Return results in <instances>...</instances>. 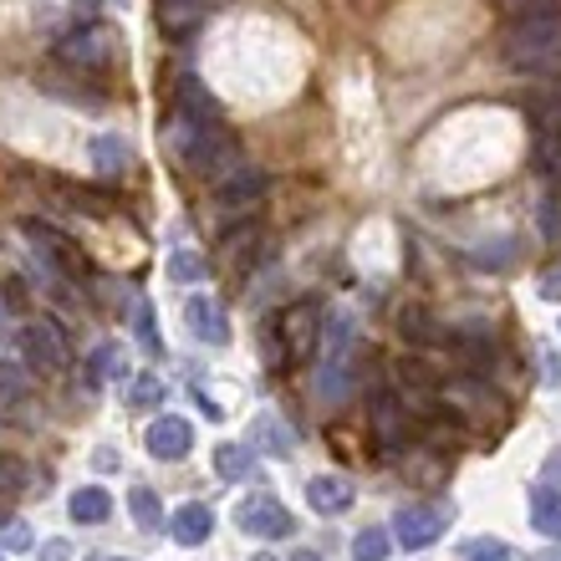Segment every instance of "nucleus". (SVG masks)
<instances>
[{
	"instance_id": "2eb2a0df",
	"label": "nucleus",
	"mask_w": 561,
	"mask_h": 561,
	"mask_svg": "<svg viewBox=\"0 0 561 561\" xmlns=\"http://www.w3.org/2000/svg\"><path fill=\"white\" fill-rule=\"evenodd\" d=\"M169 536H174L179 547H205L209 536H215V511L199 501L179 505L174 516H169Z\"/></svg>"
},
{
	"instance_id": "a18cd8bd",
	"label": "nucleus",
	"mask_w": 561,
	"mask_h": 561,
	"mask_svg": "<svg viewBox=\"0 0 561 561\" xmlns=\"http://www.w3.org/2000/svg\"><path fill=\"white\" fill-rule=\"evenodd\" d=\"M77 5H82V11H92V5H98V0H77Z\"/></svg>"
},
{
	"instance_id": "1a4fd4ad",
	"label": "nucleus",
	"mask_w": 561,
	"mask_h": 561,
	"mask_svg": "<svg viewBox=\"0 0 561 561\" xmlns=\"http://www.w3.org/2000/svg\"><path fill=\"white\" fill-rule=\"evenodd\" d=\"M368 428H373V444H378V449H409L414 419H409L403 399H393V393H378V399L368 403Z\"/></svg>"
},
{
	"instance_id": "a878e982",
	"label": "nucleus",
	"mask_w": 561,
	"mask_h": 561,
	"mask_svg": "<svg viewBox=\"0 0 561 561\" xmlns=\"http://www.w3.org/2000/svg\"><path fill=\"white\" fill-rule=\"evenodd\" d=\"M388 551H393V536L383 526H363L353 536V561H388Z\"/></svg>"
},
{
	"instance_id": "c85d7f7f",
	"label": "nucleus",
	"mask_w": 561,
	"mask_h": 561,
	"mask_svg": "<svg viewBox=\"0 0 561 561\" xmlns=\"http://www.w3.org/2000/svg\"><path fill=\"white\" fill-rule=\"evenodd\" d=\"M536 159H541V169H547L551 179H561V128H541V138H536Z\"/></svg>"
},
{
	"instance_id": "f257e3e1",
	"label": "nucleus",
	"mask_w": 561,
	"mask_h": 561,
	"mask_svg": "<svg viewBox=\"0 0 561 561\" xmlns=\"http://www.w3.org/2000/svg\"><path fill=\"white\" fill-rule=\"evenodd\" d=\"M505 61L516 72H561V11H531L505 26Z\"/></svg>"
},
{
	"instance_id": "79ce46f5",
	"label": "nucleus",
	"mask_w": 561,
	"mask_h": 561,
	"mask_svg": "<svg viewBox=\"0 0 561 561\" xmlns=\"http://www.w3.org/2000/svg\"><path fill=\"white\" fill-rule=\"evenodd\" d=\"M291 561H322V557H317V551H296Z\"/></svg>"
},
{
	"instance_id": "473e14b6",
	"label": "nucleus",
	"mask_w": 561,
	"mask_h": 561,
	"mask_svg": "<svg viewBox=\"0 0 561 561\" xmlns=\"http://www.w3.org/2000/svg\"><path fill=\"white\" fill-rule=\"evenodd\" d=\"M403 337H414V342H444V327H428L424 311H403Z\"/></svg>"
},
{
	"instance_id": "0eeeda50",
	"label": "nucleus",
	"mask_w": 561,
	"mask_h": 561,
	"mask_svg": "<svg viewBox=\"0 0 561 561\" xmlns=\"http://www.w3.org/2000/svg\"><path fill=\"white\" fill-rule=\"evenodd\" d=\"M21 357H26V368H36V373H61L67 363H72L57 322H46V317H36V322L21 327Z\"/></svg>"
},
{
	"instance_id": "bb28decb",
	"label": "nucleus",
	"mask_w": 561,
	"mask_h": 561,
	"mask_svg": "<svg viewBox=\"0 0 561 561\" xmlns=\"http://www.w3.org/2000/svg\"><path fill=\"white\" fill-rule=\"evenodd\" d=\"M31 485V465L26 459H15V455H0V495H26Z\"/></svg>"
},
{
	"instance_id": "393cba45",
	"label": "nucleus",
	"mask_w": 561,
	"mask_h": 561,
	"mask_svg": "<svg viewBox=\"0 0 561 561\" xmlns=\"http://www.w3.org/2000/svg\"><path fill=\"white\" fill-rule=\"evenodd\" d=\"M163 271H169V280H179V286H199V280L209 276V261L199 251H174Z\"/></svg>"
},
{
	"instance_id": "9d476101",
	"label": "nucleus",
	"mask_w": 561,
	"mask_h": 561,
	"mask_svg": "<svg viewBox=\"0 0 561 561\" xmlns=\"http://www.w3.org/2000/svg\"><path fill=\"white\" fill-rule=\"evenodd\" d=\"M148 455L163 459V465H179V459L194 449V428L190 419H179V414H159L153 424H148Z\"/></svg>"
},
{
	"instance_id": "c03bdc74",
	"label": "nucleus",
	"mask_w": 561,
	"mask_h": 561,
	"mask_svg": "<svg viewBox=\"0 0 561 561\" xmlns=\"http://www.w3.org/2000/svg\"><path fill=\"white\" fill-rule=\"evenodd\" d=\"M531 561H557V551H541V557H531Z\"/></svg>"
},
{
	"instance_id": "c756f323",
	"label": "nucleus",
	"mask_w": 561,
	"mask_h": 561,
	"mask_svg": "<svg viewBox=\"0 0 561 561\" xmlns=\"http://www.w3.org/2000/svg\"><path fill=\"white\" fill-rule=\"evenodd\" d=\"M134 332H138V342H144L153 357L163 353V337H159V327H153V311H148V301H138V307H134Z\"/></svg>"
},
{
	"instance_id": "a19ab883",
	"label": "nucleus",
	"mask_w": 561,
	"mask_h": 561,
	"mask_svg": "<svg viewBox=\"0 0 561 561\" xmlns=\"http://www.w3.org/2000/svg\"><path fill=\"white\" fill-rule=\"evenodd\" d=\"M541 296H551V301H561V271H551V276L541 280Z\"/></svg>"
},
{
	"instance_id": "e433bc0d",
	"label": "nucleus",
	"mask_w": 561,
	"mask_h": 561,
	"mask_svg": "<svg viewBox=\"0 0 561 561\" xmlns=\"http://www.w3.org/2000/svg\"><path fill=\"white\" fill-rule=\"evenodd\" d=\"M516 15H531V11H561V0H505Z\"/></svg>"
},
{
	"instance_id": "ddd939ff",
	"label": "nucleus",
	"mask_w": 561,
	"mask_h": 561,
	"mask_svg": "<svg viewBox=\"0 0 561 561\" xmlns=\"http://www.w3.org/2000/svg\"><path fill=\"white\" fill-rule=\"evenodd\" d=\"M184 322H190V332L199 342H209V347H225L230 342V322H225V307L215 301V296H190V307H184Z\"/></svg>"
},
{
	"instance_id": "c9c22d12",
	"label": "nucleus",
	"mask_w": 561,
	"mask_h": 561,
	"mask_svg": "<svg viewBox=\"0 0 561 561\" xmlns=\"http://www.w3.org/2000/svg\"><path fill=\"white\" fill-rule=\"evenodd\" d=\"M541 220H547V240L561 245V199H547V205H541Z\"/></svg>"
},
{
	"instance_id": "ea45409f",
	"label": "nucleus",
	"mask_w": 561,
	"mask_h": 561,
	"mask_svg": "<svg viewBox=\"0 0 561 561\" xmlns=\"http://www.w3.org/2000/svg\"><path fill=\"white\" fill-rule=\"evenodd\" d=\"M15 393H21V373L0 368V399H15Z\"/></svg>"
},
{
	"instance_id": "b1692460",
	"label": "nucleus",
	"mask_w": 561,
	"mask_h": 561,
	"mask_svg": "<svg viewBox=\"0 0 561 561\" xmlns=\"http://www.w3.org/2000/svg\"><path fill=\"white\" fill-rule=\"evenodd\" d=\"M255 251H261V225H255V220H245L240 230H230V236H225V261H230L236 271L251 266Z\"/></svg>"
},
{
	"instance_id": "7c9ffc66",
	"label": "nucleus",
	"mask_w": 561,
	"mask_h": 561,
	"mask_svg": "<svg viewBox=\"0 0 561 561\" xmlns=\"http://www.w3.org/2000/svg\"><path fill=\"white\" fill-rule=\"evenodd\" d=\"M92 373H98V378H123V373H128V357H123L113 342H103V347L92 353Z\"/></svg>"
},
{
	"instance_id": "4c0bfd02",
	"label": "nucleus",
	"mask_w": 561,
	"mask_h": 561,
	"mask_svg": "<svg viewBox=\"0 0 561 561\" xmlns=\"http://www.w3.org/2000/svg\"><path fill=\"white\" fill-rule=\"evenodd\" d=\"M536 485H551V490L561 485V449H551V455H547V470H541V480H536Z\"/></svg>"
},
{
	"instance_id": "aec40b11",
	"label": "nucleus",
	"mask_w": 561,
	"mask_h": 561,
	"mask_svg": "<svg viewBox=\"0 0 561 561\" xmlns=\"http://www.w3.org/2000/svg\"><path fill=\"white\" fill-rule=\"evenodd\" d=\"M245 444H251V449H261V455H280V459H286V455H291V444H296V439H291V428L280 424L276 414H261Z\"/></svg>"
},
{
	"instance_id": "f704fd0d",
	"label": "nucleus",
	"mask_w": 561,
	"mask_h": 561,
	"mask_svg": "<svg viewBox=\"0 0 561 561\" xmlns=\"http://www.w3.org/2000/svg\"><path fill=\"white\" fill-rule=\"evenodd\" d=\"M511 261H516V240H501L495 251H480V266H490V271L511 266Z\"/></svg>"
},
{
	"instance_id": "72a5a7b5",
	"label": "nucleus",
	"mask_w": 561,
	"mask_h": 561,
	"mask_svg": "<svg viewBox=\"0 0 561 561\" xmlns=\"http://www.w3.org/2000/svg\"><path fill=\"white\" fill-rule=\"evenodd\" d=\"M465 561H516V557H511V547H505V541L480 536V541H470V547H465Z\"/></svg>"
},
{
	"instance_id": "7ed1b4c3",
	"label": "nucleus",
	"mask_w": 561,
	"mask_h": 561,
	"mask_svg": "<svg viewBox=\"0 0 561 561\" xmlns=\"http://www.w3.org/2000/svg\"><path fill=\"white\" fill-rule=\"evenodd\" d=\"M271 332H276L280 353H286V368H291V363H307V357L322 347V311H317V301H296V307L280 311Z\"/></svg>"
},
{
	"instance_id": "de8ad7c7",
	"label": "nucleus",
	"mask_w": 561,
	"mask_h": 561,
	"mask_svg": "<svg viewBox=\"0 0 561 561\" xmlns=\"http://www.w3.org/2000/svg\"><path fill=\"white\" fill-rule=\"evenodd\" d=\"M118 561H134V557H118Z\"/></svg>"
},
{
	"instance_id": "423d86ee",
	"label": "nucleus",
	"mask_w": 561,
	"mask_h": 561,
	"mask_svg": "<svg viewBox=\"0 0 561 561\" xmlns=\"http://www.w3.org/2000/svg\"><path fill=\"white\" fill-rule=\"evenodd\" d=\"M26 240H31V251H36V261H42L51 276L72 280L77 271H82V251H77L61 230H51L46 220H26Z\"/></svg>"
},
{
	"instance_id": "4468645a",
	"label": "nucleus",
	"mask_w": 561,
	"mask_h": 561,
	"mask_svg": "<svg viewBox=\"0 0 561 561\" xmlns=\"http://www.w3.org/2000/svg\"><path fill=\"white\" fill-rule=\"evenodd\" d=\"M153 21H159L163 36L184 42V36H194L199 21H205V0H153Z\"/></svg>"
},
{
	"instance_id": "f03ea898",
	"label": "nucleus",
	"mask_w": 561,
	"mask_h": 561,
	"mask_svg": "<svg viewBox=\"0 0 561 561\" xmlns=\"http://www.w3.org/2000/svg\"><path fill=\"white\" fill-rule=\"evenodd\" d=\"M190 128L194 134H190V144H184V163H190V169H199V174H209V179H225L245 163L240 138L230 134V128H220V123H190Z\"/></svg>"
},
{
	"instance_id": "412c9836",
	"label": "nucleus",
	"mask_w": 561,
	"mask_h": 561,
	"mask_svg": "<svg viewBox=\"0 0 561 561\" xmlns=\"http://www.w3.org/2000/svg\"><path fill=\"white\" fill-rule=\"evenodd\" d=\"M179 118H190V123H215V103H209V92L199 77H179Z\"/></svg>"
},
{
	"instance_id": "4be33fe9",
	"label": "nucleus",
	"mask_w": 561,
	"mask_h": 561,
	"mask_svg": "<svg viewBox=\"0 0 561 561\" xmlns=\"http://www.w3.org/2000/svg\"><path fill=\"white\" fill-rule=\"evenodd\" d=\"M128 516H134L138 531L159 536V526H163V501H159V490H148V485H134V490H128Z\"/></svg>"
},
{
	"instance_id": "5701e85b",
	"label": "nucleus",
	"mask_w": 561,
	"mask_h": 561,
	"mask_svg": "<svg viewBox=\"0 0 561 561\" xmlns=\"http://www.w3.org/2000/svg\"><path fill=\"white\" fill-rule=\"evenodd\" d=\"M92 163H98V174H128V163H134V148L123 144V138L103 134V138H92Z\"/></svg>"
},
{
	"instance_id": "49530a36",
	"label": "nucleus",
	"mask_w": 561,
	"mask_h": 561,
	"mask_svg": "<svg viewBox=\"0 0 561 561\" xmlns=\"http://www.w3.org/2000/svg\"><path fill=\"white\" fill-rule=\"evenodd\" d=\"M88 561H107V557H88Z\"/></svg>"
},
{
	"instance_id": "37998d69",
	"label": "nucleus",
	"mask_w": 561,
	"mask_h": 561,
	"mask_svg": "<svg viewBox=\"0 0 561 561\" xmlns=\"http://www.w3.org/2000/svg\"><path fill=\"white\" fill-rule=\"evenodd\" d=\"M251 561H280V557H271V551H255V557Z\"/></svg>"
},
{
	"instance_id": "f3484780",
	"label": "nucleus",
	"mask_w": 561,
	"mask_h": 561,
	"mask_svg": "<svg viewBox=\"0 0 561 561\" xmlns=\"http://www.w3.org/2000/svg\"><path fill=\"white\" fill-rule=\"evenodd\" d=\"M67 516H72L77 526H103V520L113 516V495H107L103 485H77L72 501H67Z\"/></svg>"
},
{
	"instance_id": "a211bd4d",
	"label": "nucleus",
	"mask_w": 561,
	"mask_h": 561,
	"mask_svg": "<svg viewBox=\"0 0 561 561\" xmlns=\"http://www.w3.org/2000/svg\"><path fill=\"white\" fill-rule=\"evenodd\" d=\"M531 526L547 536V541H561V490L531 485Z\"/></svg>"
},
{
	"instance_id": "39448f33",
	"label": "nucleus",
	"mask_w": 561,
	"mask_h": 561,
	"mask_svg": "<svg viewBox=\"0 0 561 561\" xmlns=\"http://www.w3.org/2000/svg\"><path fill=\"white\" fill-rule=\"evenodd\" d=\"M236 526L245 536H255V541H280V536L296 531V516L276 495H251V501L236 505Z\"/></svg>"
},
{
	"instance_id": "cd10ccee",
	"label": "nucleus",
	"mask_w": 561,
	"mask_h": 561,
	"mask_svg": "<svg viewBox=\"0 0 561 561\" xmlns=\"http://www.w3.org/2000/svg\"><path fill=\"white\" fill-rule=\"evenodd\" d=\"M163 393H169V388H163L159 373H138L134 388H128V403H134V409H159Z\"/></svg>"
},
{
	"instance_id": "f8f14e48",
	"label": "nucleus",
	"mask_w": 561,
	"mask_h": 561,
	"mask_svg": "<svg viewBox=\"0 0 561 561\" xmlns=\"http://www.w3.org/2000/svg\"><path fill=\"white\" fill-rule=\"evenodd\" d=\"M261 194H266V174L261 169H251V163H240L236 174H225L220 179V209L225 215H240V209H255L261 205Z\"/></svg>"
},
{
	"instance_id": "2f4dec72",
	"label": "nucleus",
	"mask_w": 561,
	"mask_h": 561,
	"mask_svg": "<svg viewBox=\"0 0 561 561\" xmlns=\"http://www.w3.org/2000/svg\"><path fill=\"white\" fill-rule=\"evenodd\" d=\"M36 536H31L26 520H0V551H31Z\"/></svg>"
},
{
	"instance_id": "6ab92c4d",
	"label": "nucleus",
	"mask_w": 561,
	"mask_h": 561,
	"mask_svg": "<svg viewBox=\"0 0 561 561\" xmlns=\"http://www.w3.org/2000/svg\"><path fill=\"white\" fill-rule=\"evenodd\" d=\"M215 474L240 485V480H251L255 474V449L251 444H215Z\"/></svg>"
},
{
	"instance_id": "9b49d317",
	"label": "nucleus",
	"mask_w": 561,
	"mask_h": 561,
	"mask_svg": "<svg viewBox=\"0 0 561 561\" xmlns=\"http://www.w3.org/2000/svg\"><path fill=\"white\" fill-rule=\"evenodd\" d=\"M439 403H449L459 419H470V424H485L490 414L501 419V409H495V393H490L480 378H459V383H449V388H439Z\"/></svg>"
},
{
	"instance_id": "20e7f679",
	"label": "nucleus",
	"mask_w": 561,
	"mask_h": 561,
	"mask_svg": "<svg viewBox=\"0 0 561 561\" xmlns=\"http://www.w3.org/2000/svg\"><path fill=\"white\" fill-rule=\"evenodd\" d=\"M118 31H107V26H77L67 31L57 42V57L61 61H77V67H113L118 61Z\"/></svg>"
},
{
	"instance_id": "6e6552de",
	"label": "nucleus",
	"mask_w": 561,
	"mask_h": 561,
	"mask_svg": "<svg viewBox=\"0 0 561 561\" xmlns=\"http://www.w3.org/2000/svg\"><path fill=\"white\" fill-rule=\"evenodd\" d=\"M444 511L439 505H403L399 516H393V547H403V551H424V547H434L444 536Z\"/></svg>"
},
{
	"instance_id": "dca6fc26",
	"label": "nucleus",
	"mask_w": 561,
	"mask_h": 561,
	"mask_svg": "<svg viewBox=\"0 0 561 561\" xmlns=\"http://www.w3.org/2000/svg\"><path fill=\"white\" fill-rule=\"evenodd\" d=\"M353 495L357 490L342 480V474H317L307 485V505L317 511V516H342L347 505H353Z\"/></svg>"
},
{
	"instance_id": "58836bf2",
	"label": "nucleus",
	"mask_w": 561,
	"mask_h": 561,
	"mask_svg": "<svg viewBox=\"0 0 561 561\" xmlns=\"http://www.w3.org/2000/svg\"><path fill=\"white\" fill-rule=\"evenodd\" d=\"M36 557H42V561H72V547H67V541H46Z\"/></svg>"
},
{
	"instance_id": "09e8293b",
	"label": "nucleus",
	"mask_w": 561,
	"mask_h": 561,
	"mask_svg": "<svg viewBox=\"0 0 561 561\" xmlns=\"http://www.w3.org/2000/svg\"><path fill=\"white\" fill-rule=\"evenodd\" d=\"M0 561H5V557H0Z\"/></svg>"
}]
</instances>
